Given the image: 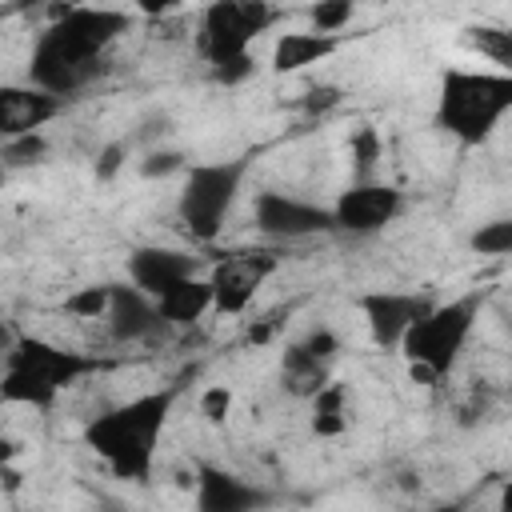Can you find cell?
I'll use <instances>...</instances> for the list:
<instances>
[{"label":"cell","instance_id":"1","mask_svg":"<svg viewBox=\"0 0 512 512\" xmlns=\"http://www.w3.org/2000/svg\"><path fill=\"white\" fill-rule=\"evenodd\" d=\"M128 24L132 16L120 8H52V24L36 36L28 56V84L56 100H68L72 92L88 88L104 72L108 48L128 32Z\"/></svg>","mask_w":512,"mask_h":512},{"label":"cell","instance_id":"2","mask_svg":"<svg viewBox=\"0 0 512 512\" xmlns=\"http://www.w3.org/2000/svg\"><path fill=\"white\" fill-rule=\"evenodd\" d=\"M176 388H152L144 396H132L84 424V444L108 464L116 480L148 484L156 468V448L164 436V424L172 416Z\"/></svg>","mask_w":512,"mask_h":512},{"label":"cell","instance_id":"3","mask_svg":"<svg viewBox=\"0 0 512 512\" xmlns=\"http://www.w3.org/2000/svg\"><path fill=\"white\" fill-rule=\"evenodd\" d=\"M96 368H100L96 356L60 348L40 336H16L12 352L0 360V404L44 412L60 400V392H68Z\"/></svg>","mask_w":512,"mask_h":512},{"label":"cell","instance_id":"4","mask_svg":"<svg viewBox=\"0 0 512 512\" xmlns=\"http://www.w3.org/2000/svg\"><path fill=\"white\" fill-rule=\"evenodd\" d=\"M512 112V72L496 68H448L440 76L436 124L464 148L492 140L500 120Z\"/></svg>","mask_w":512,"mask_h":512},{"label":"cell","instance_id":"5","mask_svg":"<svg viewBox=\"0 0 512 512\" xmlns=\"http://www.w3.org/2000/svg\"><path fill=\"white\" fill-rule=\"evenodd\" d=\"M480 312H484V292L480 288L460 292V296H448V300H436L408 328V336L400 340V352L408 360L412 380H420V384L444 380L456 368L464 344L472 340V328H476Z\"/></svg>","mask_w":512,"mask_h":512},{"label":"cell","instance_id":"6","mask_svg":"<svg viewBox=\"0 0 512 512\" xmlns=\"http://www.w3.org/2000/svg\"><path fill=\"white\" fill-rule=\"evenodd\" d=\"M248 176V156L232 160H212V164H192L184 172V188L176 200V216L188 228L192 240L212 244L224 232V220L240 196V184Z\"/></svg>","mask_w":512,"mask_h":512},{"label":"cell","instance_id":"7","mask_svg":"<svg viewBox=\"0 0 512 512\" xmlns=\"http://www.w3.org/2000/svg\"><path fill=\"white\" fill-rule=\"evenodd\" d=\"M276 8L264 0H216L200 12L196 48L208 68H224L252 56V44L276 24Z\"/></svg>","mask_w":512,"mask_h":512},{"label":"cell","instance_id":"8","mask_svg":"<svg viewBox=\"0 0 512 512\" xmlns=\"http://www.w3.org/2000/svg\"><path fill=\"white\" fill-rule=\"evenodd\" d=\"M276 268H280V256L272 248H236V252H224L220 260H212V268L204 276L212 288V312L240 316Z\"/></svg>","mask_w":512,"mask_h":512},{"label":"cell","instance_id":"9","mask_svg":"<svg viewBox=\"0 0 512 512\" xmlns=\"http://www.w3.org/2000/svg\"><path fill=\"white\" fill-rule=\"evenodd\" d=\"M328 212H332V232L376 236L404 212V192L384 180H356L336 196Z\"/></svg>","mask_w":512,"mask_h":512},{"label":"cell","instance_id":"10","mask_svg":"<svg viewBox=\"0 0 512 512\" xmlns=\"http://www.w3.org/2000/svg\"><path fill=\"white\" fill-rule=\"evenodd\" d=\"M252 216H256V232L268 240H308V236L332 232V212L324 204H312L304 196L276 192V188L256 192Z\"/></svg>","mask_w":512,"mask_h":512},{"label":"cell","instance_id":"11","mask_svg":"<svg viewBox=\"0 0 512 512\" xmlns=\"http://www.w3.org/2000/svg\"><path fill=\"white\" fill-rule=\"evenodd\" d=\"M436 304L432 292H396V288H376V292H364L356 300L364 324H368V336L376 348L384 352H400V340L408 336V328Z\"/></svg>","mask_w":512,"mask_h":512},{"label":"cell","instance_id":"12","mask_svg":"<svg viewBox=\"0 0 512 512\" xmlns=\"http://www.w3.org/2000/svg\"><path fill=\"white\" fill-rule=\"evenodd\" d=\"M340 356V340L332 328H312L308 336L292 340L280 356V380L292 396L312 400L328 380H332V364Z\"/></svg>","mask_w":512,"mask_h":512},{"label":"cell","instance_id":"13","mask_svg":"<svg viewBox=\"0 0 512 512\" xmlns=\"http://www.w3.org/2000/svg\"><path fill=\"white\" fill-rule=\"evenodd\" d=\"M196 512H260L268 508V492L220 464H196L192 480Z\"/></svg>","mask_w":512,"mask_h":512},{"label":"cell","instance_id":"14","mask_svg":"<svg viewBox=\"0 0 512 512\" xmlns=\"http://www.w3.org/2000/svg\"><path fill=\"white\" fill-rule=\"evenodd\" d=\"M64 112V100L32 88V84H0V140L36 136Z\"/></svg>","mask_w":512,"mask_h":512},{"label":"cell","instance_id":"15","mask_svg":"<svg viewBox=\"0 0 512 512\" xmlns=\"http://www.w3.org/2000/svg\"><path fill=\"white\" fill-rule=\"evenodd\" d=\"M200 264L192 252H180V248H160V244H144L136 252H128V284L140 288L144 296H160L164 288L196 276Z\"/></svg>","mask_w":512,"mask_h":512},{"label":"cell","instance_id":"16","mask_svg":"<svg viewBox=\"0 0 512 512\" xmlns=\"http://www.w3.org/2000/svg\"><path fill=\"white\" fill-rule=\"evenodd\" d=\"M104 324H108V336L120 340V344H144L164 328L160 316H156L152 296H144L132 284H112V300H108Z\"/></svg>","mask_w":512,"mask_h":512},{"label":"cell","instance_id":"17","mask_svg":"<svg viewBox=\"0 0 512 512\" xmlns=\"http://www.w3.org/2000/svg\"><path fill=\"white\" fill-rule=\"evenodd\" d=\"M152 304H156L160 324H172V328H192L196 320H204V316L212 312V288H208V280L196 272V276H188V280H180V284L164 288V292H160Z\"/></svg>","mask_w":512,"mask_h":512},{"label":"cell","instance_id":"18","mask_svg":"<svg viewBox=\"0 0 512 512\" xmlns=\"http://www.w3.org/2000/svg\"><path fill=\"white\" fill-rule=\"evenodd\" d=\"M340 44H344V36H324V32H312V28H304V32H280L276 44H272V68L280 76L300 72L308 64H320V60L336 56Z\"/></svg>","mask_w":512,"mask_h":512},{"label":"cell","instance_id":"19","mask_svg":"<svg viewBox=\"0 0 512 512\" xmlns=\"http://www.w3.org/2000/svg\"><path fill=\"white\" fill-rule=\"evenodd\" d=\"M308 404H312L308 424H312V432L320 440H336V436H344L352 428V392H348V384L328 380Z\"/></svg>","mask_w":512,"mask_h":512},{"label":"cell","instance_id":"20","mask_svg":"<svg viewBox=\"0 0 512 512\" xmlns=\"http://www.w3.org/2000/svg\"><path fill=\"white\" fill-rule=\"evenodd\" d=\"M468 44L480 56H488L496 64V72H512V32L508 28H496V24L468 28Z\"/></svg>","mask_w":512,"mask_h":512},{"label":"cell","instance_id":"21","mask_svg":"<svg viewBox=\"0 0 512 512\" xmlns=\"http://www.w3.org/2000/svg\"><path fill=\"white\" fill-rule=\"evenodd\" d=\"M356 8L348 0H320L308 8V28L312 32H324V36H344V28L352 24Z\"/></svg>","mask_w":512,"mask_h":512},{"label":"cell","instance_id":"22","mask_svg":"<svg viewBox=\"0 0 512 512\" xmlns=\"http://www.w3.org/2000/svg\"><path fill=\"white\" fill-rule=\"evenodd\" d=\"M44 156H48L44 132L20 136V140H4V144H0V164H4V172H8V168H32V164H40Z\"/></svg>","mask_w":512,"mask_h":512},{"label":"cell","instance_id":"23","mask_svg":"<svg viewBox=\"0 0 512 512\" xmlns=\"http://www.w3.org/2000/svg\"><path fill=\"white\" fill-rule=\"evenodd\" d=\"M108 300H112V284H88L64 300V312H72L80 320H104Z\"/></svg>","mask_w":512,"mask_h":512},{"label":"cell","instance_id":"24","mask_svg":"<svg viewBox=\"0 0 512 512\" xmlns=\"http://www.w3.org/2000/svg\"><path fill=\"white\" fill-rule=\"evenodd\" d=\"M468 244L480 256H508L512 252V220H488V224H480Z\"/></svg>","mask_w":512,"mask_h":512},{"label":"cell","instance_id":"25","mask_svg":"<svg viewBox=\"0 0 512 512\" xmlns=\"http://www.w3.org/2000/svg\"><path fill=\"white\" fill-rule=\"evenodd\" d=\"M352 160H356V180H368L372 164L380 160V140H376L372 128H360V132L352 136Z\"/></svg>","mask_w":512,"mask_h":512},{"label":"cell","instance_id":"26","mask_svg":"<svg viewBox=\"0 0 512 512\" xmlns=\"http://www.w3.org/2000/svg\"><path fill=\"white\" fill-rule=\"evenodd\" d=\"M228 412H232V388H228V384H208V388L200 392V416H204L208 424H220Z\"/></svg>","mask_w":512,"mask_h":512},{"label":"cell","instance_id":"27","mask_svg":"<svg viewBox=\"0 0 512 512\" xmlns=\"http://www.w3.org/2000/svg\"><path fill=\"white\" fill-rule=\"evenodd\" d=\"M124 156H128V148H124L120 140H116V144H104V152L96 156V176H100V180H112V176L120 172Z\"/></svg>","mask_w":512,"mask_h":512},{"label":"cell","instance_id":"28","mask_svg":"<svg viewBox=\"0 0 512 512\" xmlns=\"http://www.w3.org/2000/svg\"><path fill=\"white\" fill-rule=\"evenodd\" d=\"M208 72H212L216 84H240V80H248L256 72V60L248 56V60H236V64H224V68H208Z\"/></svg>","mask_w":512,"mask_h":512},{"label":"cell","instance_id":"29","mask_svg":"<svg viewBox=\"0 0 512 512\" xmlns=\"http://www.w3.org/2000/svg\"><path fill=\"white\" fill-rule=\"evenodd\" d=\"M176 168H184L180 152H152V156L140 164L144 176H168V172H176Z\"/></svg>","mask_w":512,"mask_h":512},{"label":"cell","instance_id":"30","mask_svg":"<svg viewBox=\"0 0 512 512\" xmlns=\"http://www.w3.org/2000/svg\"><path fill=\"white\" fill-rule=\"evenodd\" d=\"M332 104H340V88H332V84L312 88V92H308V100H304V108H308V112H324V108H332Z\"/></svg>","mask_w":512,"mask_h":512},{"label":"cell","instance_id":"31","mask_svg":"<svg viewBox=\"0 0 512 512\" xmlns=\"http://www.w3.org/2000/svg\"><path fill=\"white\" fill-rule=\"evenodd\" d=\"M16 336H20V332H12V324H8V320H0V360H4L8 352H12Z\"/></svg>","mask_w":512,"mask_h":512},{"label":"cell","instance_id":"32","mask_svg":"<svg viewBox=\"0 0 512 512\" xmlns=\"http://www.w3.org/2000/svg\"><path fill=\"white\" fill-rule=\"evenodd\" d=\"M428 512H464V504H440V508H428Z\"/></svg>","mask_w":512,"mask_h":512},{"label":"cell","instance_id":"33","mask_svg":"<svg viewBox=\"0 0 512 512\" xmlns=\"http://www.w3.org/2000/svg\"><path fill=\"white\" fill-rule=\"evenodd\" d=\"M0 184H4V164H0Z\"/></svg>","mask_w":512,"mask_h":512}]
</instances>
